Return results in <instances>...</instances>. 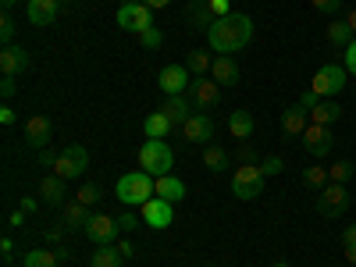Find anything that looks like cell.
<instances>
[{
	"label": "cell",
	"mask_w": 356,
	"mask_h": 267,
	"mask_svg": "<svg viewBox=\"0 0 356 267\" xmlns=\"http://www.w3.org/2000/svg\"><path fill=\"white\" fill-rule=\"evenodd\" d=\"M250 40H253V18H250V15H239V11L218 18V22L211 25V33H207V43H211V50L228 54V57L239 54V50H246Z\"/></svg>",
	"instance_id": "1"
},
{
	"label": "cell",
	"mask_w": 356,
	"mask_h": 267,
	"mask_svg": "<svg viewBox=\"0 0 356 267\" xmlns=\"http://www.w3.org/2000/svg\"><path fill=\"white\" fill-rule=\"evenodd\" d=\"M114 196L122 200L125 207H143V203H150V200L157 196V178L146 175L143 168H139V171H129V175L118 178Z\"/></svg>",
	"instance_id": "2"
},
{
	"label": "cell",
	"mask_w": 356,
	"mask_h": 267,
	"mask_svg": "<svg viewBox=\"0 0 356 267\" xmlns=\"http://www.w3.org/2000/svg\"><path fill=\"white\" fill-rule=\"evenodd\" d=\"M139 168H143L146 175H154V178L171 175V168H175L171 146H168L164 139H146V143L139 146Z\"/></svg>",
	"instance_id": "3"
},
{
	"label": "cell",
	"mask_w": 356,
	"mask_h": 267,
	"mask_svg": "<svg viewBox=\"0 0 356 267\" xmlns=\"http://www.w3.org/2000/svg\"><path fill=\"white\" fill-rule=\"evenodd\" d=\"M346 82H349L346 65H321L314 72V79H310V89H314L317 97H324V100H335L342 89H346Z\"/></svg>",
	"instance_id": "4"
},
{
	"label": "cell",
	"mask_w": 356,
	"mask_h": 267,
	"mask_svg": "<svg viewBox=\"0 0 356 267\" xmlns=\"http://www.w3.org/2000/svg\"><path fill=\"white\" fill-rule=\"evenodd\" d=\"M264 178L267 175L260 171V164H239L232 175V196L235 200H257L264 193Z\"/></svg>",
	"instance_id": "5"
},
{
	"label": "cell",
	"mask_w": 356,
	"mask_h": 267,
	"mask_svg": "<svg viewBox=\"0 0 356 267\" xmlns=\"http://www.w3.org/2000/svg\"><path fill=\"white\" fill-rule=\"evenodd\" d=\"M317 214L321 218H328V221H339L346 214V207H349V189L339 186V182H328L321 193H317Z\"/></svg>",
	"instance_id": "6"
},
{
	"label": "cell",
	"mask_w": 356,
	"mask_h": 267,
	"mask_svg": "<svg viewBox=\"0 0 356 267\" xmlns=\"http://www.w3.org/2000/svg\"><path fill=\"white\" fill-rule=\"evenodd\" d=\"M114 22L125 29V33H146V29H154V8H146L143 0H136V4H122L114 15Z\"/></svg>",
	"instance_id": "7"
},
{
	"label": "cell",
	"mask_w": 356,
	"mask_h": 267,
	"mask_svg": "<svg viewBox=\"0 0 356 267\" xmlns=\"http://www.w3.org/2000/svg\"><path fill=\"white\" fill-rule=\"evenodd\" d=\"M86 168H89V154H86V146L72 143V146H65V150H61V157H57V164H54L50 171H54V175H61L65 182H68V178H79Z\"/></svg>",
	"instance_id": "8"
},
{
	"label": "cell",
	"mask_w": 356,
	"mask_h": 267,
	"mask_svg": "<svg viewBox=\"0 0 356 267\" xmlns=\"http://www.w3.org/2000/svg\"><path fill=\"white\" fill-rule=\"evenodd\" d=\"M303 139V150L310 154V157H328L332 154V146H335V132L328 129V125H307V132L300 136Z\"/></svg>",
	"instance_id": "9"
},
{
	"label": "cell",
	"mask_w": 356,
	"mask_h": 267,
	"mask_svg": "<svg viewBox=\"0 0 356 267\" xmlns=\"http://www.w3.org/2000/svg\"><path fill=\"white\" fill-rule=\"evenodd\" d=\"M157 86H161L164 97H178V93H186V89L193 86V72L186 65H168V68H161Z\"/></svg>",
	"instance_id": "10"
},
{
	"label": "cell",
	"mask_w": 356,
	"mask_h": 267,
	"mask_svg": "<svg viewBox=\"0 0 356 267\" xmlns=\"http://www.w3.org/2000/svg\"><path fill=\"white\" fill-rule=\"evenodd\" d=\"M211 136H214V118L207 111H193V118L182 125V139L193 143V146H207Z\"/></svg>",
	"instance_id": "11"
},
{
	"label": "cell",
	"mask_w": 356,
	"mask_h": 267,
	"mask_svg": "<svg viewBox=\"0 0 356 267\" xmlns=\"http://www.w3.org/2000/svg\"><path fill=\"white\" fill-rule=\"evenodd\" d=\"M189 100H193V107H200V111H211V107H218L221 104V86L214 82V79H193V86H189Z\"/></svg>",
	"instance_id": "12"
},
{
	"label": "cell",
	"mask_w": 356,
	"mask_h": 267,
	"mask_svg": "<svg viewBox=\"0 0 356 267\" xmlns=\"http://www.w3.org/2000/svg\"><path fill=\"white\" fill-rule=\"evenodd\" d=\"M86 235L93 246H114V239L122 232H118V218H107V214H93V221L86 225Z\"/></svg>",
	"instance_id": "13"
},
{
	"label": "cell",
	"mask_w": 356,
	"mask_h": 267,
	"mask_svg": "<svg viewBox=\"0 0 356 267\" xmlns=\"http://www.w3.org/2000/svg\"><path fill=\"white\" fill-rule=\"evenodd\" d=\"M25 146H33V150H43V146H50L54 139V125H50V118L47 114H33L25 122Z\"/></svg>",
	"instance_id": "14"
},
{
	"label": "cell",
	"mask_w": 356,
	"mask_h": 267,
	"mask_svg": "<svg viewBox=\"0 0 356 267\" xmlns=\"http://www.w3.org/2000/svg\"><path fill=\"white\" fill-rule=\"evenodd\" d=\"M171 207H175V203L154 196L150 203H143V207H139V218L150 225V228H168V225L175 221V211H171Z\"/></svg>",
	"instance_id": "15"
},
{
	"label": "cell",
	"mask_w": 356,
	"mask_h": 267,
	"mask_svg": "<svg viewBox=\"0 0 356 267\" xmlns=\"http://www.w3.org/2000/svg\"><path fill=\"white\" fill-rule=\"evenodd\" d=\"M307 125H310V111H303L300 104H292V107L282 111V132H285V139H300L307 132Z\"/></svg>",
	"instance_id": "16"
},
{
	"label": "cell",
	"mask_w": 356,
	"mask_h": 267,
	"mask_svg": "<svg viewBox=\"0 0 356 267\" xmlns=\"http://www.w3.org/2000/svg\"><path fill=\"white\" fill-rule=\"evenodd\" d=\"M186 18H189L193 33H211V25L218 22L214 11H211V0H193V4L186 8Z\"/></svg>",
	"instance_id": "17"
},
{
	"label": "cell",
	"mask_w": 356,
	"mask_h": 267,
	"mask_svg": "<svg viewBox=\"0 0 356 267\" xmlns=\"http://www.w3.org/2000/svg\"><path fill=\"white\" fill-rule=\"evenodd\" d=\"M61 221H65V228L68 232H86V225L93 221V207H86V203H65V211H61Z\"/></svg>",
	"instance_id": "18"
},
{
	"label": "cell",
	"mask_w": 356,
	"mask_h": 267,
	"mask_svg": "<svg viewBox=\"0 0 356 267\" xmlns=\"http://www.w3.org/2000/svg\"><path fill=\"white\" fill-rule=\"evenodd\" d=\"M211 79H214L218 86L228 89V86L239 82V65H235L228 54H218V57H214V65H211Z\"/></svg>",
	"instance_id": "19"
},
{
	"label": "cell",
	"mask_w": 356,
	"mask_h": 267,
	"mask_svg": "<svg viewBox=\"0 0 356 267\" xmlns=\"http://www.w3.org/2000/svg\"><path fill=\"white\" fill-rule=\"evenodd\" d=\"M25 68H29V54H25L18 43H11V47L0 50V72H4V75H22Z\"/></svg>",
	"instance_id": "20"
},
{
	"label": "cell",
	"mask_w": 356,
	"mask_h": 267,
	"mask_svg": "<svg viewBox=\"0 0 356 267\" xmlns=\"http://www.w3.org/2000/svg\"><path fill=\"white\" fill-rule=\"evenodd\" d=\"M161 111L171 118V125H186L189 118H193V100H189L186 93H178V97H168Z\"/></svg>",
	"instance_id": "21"
},
{
	"label": "cell",
	"mask_w": 356,
	"mask_h": 267,
	"mask_svg": "<svg viewBox=\"0 0 356 267\" xmlns=\"http://www.w3.org/2000/svg\"><path fill=\"white\" fill-rule=\"evenodd\" d=\"M253 129H257V122H253V114L250 111H232L228 114V132L239 139V143H250V136H253Z\"/></svg>",
	"instance_id": "22"
},
{
	"label": "cell",
	"mask_w": 356,
	"mask_h": 267,
	"mask_svg": "<svg viewBox=\"0 0 356 267\" xmlns=\"http://www.w3.org/2000/svg\"><path fill=\"white\" fill-rule=\"evenodd\" d=\"M25 18L33 25H50L57 18V0H29V4H25Z\"/></svg>",
	"instance_id": "23"
},
{
	"label": "cell",
	"mask_w": 356,
	"mask_h": 267,
	"mask_svg": "<svg viewBox=\"0 0 356 267\" xmlns=\"http://www.w3.org/2000/svg\"><path fill=\"white\" fill-rule=\"evenodd\" d=\"M40 200L50 207H61L65 203V178L61 175H47L40 182Z\"/></svg>",
	"instance_id": "24"
},
{
	"label": "cell",
	"mask_w": 356,
	"mask_h": 267,
	"mask_svg": "<svg viewBox=\"0 0 356 267\" xmlns=\"http://www.w3.org/2000/svg\"><path fill=\"white\" fill-rule=\"evenodd\" d=\"M339 118H342V107H339L335 100H321V104L310 111V122H314V125H328V129H332Z\"/></svg>",
	"instance_id": "25"
},
{
	"label": "cell",
	"mask_w": 356,
	"mask_h": 267,
	"mask_svg": "<svg viewBox=\"0 0 356 267\" xmlns=\"http://www.w3.org/2000/svg\"><path fill=\"white\" fill-rule=\"evenodd\" d=\"M171 129H175V125H171V118H168L164 111L150 114V118H146V122H143V136H146V139H164V136H168Z\"/></svg>",
	"instance_id": "26"
},
{
	"label": "cell",
	"mask_w": 356,
	"mask_h": 267,
	"mask_svg": "<svg viewBox=\"0 0 356 267\" xmlns=\"http://www.w3.org/2000/svg\"><path fill=\"white\" fill-rule=\"evenodd\" d=\"M157 196L168 200V203H178L186 196V182H182V178H175V175H164V178H157Z\"/></svg>",
	"instance_id": "27"
},
{
	"label": "cell",
	"mask_w": 356,
	"mask_h": 267,
	"mask_svg": "<svg viewBox=\"0 0 356 267\" xmlns=\"http://www.w3.org/2000/svg\"><path fill=\"white\" fill-rule=\"evenodd\" d=\"M57 264H61L57 250H29L22 257V267H57Z\"/></svg>",
	"instance_id": "28"
},
{
	"label": "cell",
	"mask_w": 356,
	"mask_h": 267,
	"mask_svg": "<svg viewBox=\"0 0 356 267\" xmlns=\"http://www.w3.org/2000/svg\"><path fill=\"white\" fill-rule=\"evenodd\" d=\"M324 36H328V43H335V47H349L353 43V29H349L346 18H335V22H328Z\"/></svg>",
	"instance_id": "29"
},
{
	"label": "cell",
	"mask_w": 356,
	"mask_h": 267,
	"mask_svg": "<svg viewBox=\"0 0 356 267\" xmlns=\"http://www.w3.org/2000/svg\"><path fill=\"white\" fill-rule=\"evenodd\" d=\"M203 168L207 171H225L228 168V150H221L218 143H207L203 146Z\"/></svg>",
	"instance_id": "30"
},
{
	"label": "cell",
	"mask_w": 356,
	"mask_h": 267,
	"mask_svg": "<svg viewBox=\"0 0 356 267\" xmlns=\"http://www.w3.org/2000/svg\"><path fill=\"white\" fill-rule=\"evenodd\" d=\"M328 182H332V178H328V168H321V164H310V168L303 171V186H307L314 196H317L324 186H328Z\"/></svg>",
	"instance_id": "31"
},
{
	"label": "cell",
	"mask_w": 356,
	"mask_h": 267,
	"mask_svg": "<svg viewBox=\"0 0 356 267\" xmlns=\"http://www.w3.org/2000/svg\"><path fill=\"white\" fill-rule=\"evenodd\" d=\"M122 264H125V257L118 253V246H100L93 253V260H89V267H122Z\"/></svg>",
	"instance_id": "32"
},
{
	"label": "cell",
	"mask_w": 356,
	"mask_h": 267,
	"mask_svg": "<svg viewBox=\"0 0 356 267\" xmlns=\"http://www.w3.org/2000/svg\"><path fill=\"white\" fill-rule=\"evenodd\" d=\"M211 54H207V50H189V57H186V68L193 72V79H200V75H207V72H211Z\"/></svg>",
	"instance_id": "33"
},
{
	"label": "cell",
	"mask_w": 356,
	"mask_h": 267,
	"mask_svg": "<svg viewBox=\"0 0 356 267\" xmlns=\"http://www.w3.org/2000/svg\"><path fill=\"white\" fill-rule=\"evenodd\" d=\"M353 175H356V164H353V161H335V164L328 168V178H332V182H339V186H346Z\"/></svg>",
	"instance_id": "34"
},
{
	"label": "cell",
	"mask_w": 356,
	"mask_h": 267,
	"mask_svg": "<svg viewBox=\"0 0 356 267\" xmlns=\"http://www.w3.org/2000/svg\"><path fill=\"white\" fill-rule=\"evenodd\" d=\"M136 40H139V43H143L146 50H154V47H164V33H161L157 25H154V29H146V33H139Z\"/></svg>",
	"instance_id": "35"
},
{
	"label": "cell",
	"mask_w": 356,
	"mask_h": 267,
	"mask_svg": "<svg viewBox=\"0 0 356 267\" xmlns=\"http://www.w3.org/2000/svg\"><path fill=\"white\" fill-rule=\"evenodd\" d=\"M310 4H314V11L328 15V18H335V15L342 11V0H310Z\"/></svg>",
	"instance_id": "36"
},
{
	"label": "cell",
	"mask_w": 356,
	"mask_h": 267,
	"mask_svg": "<svg viewBox=\"0 0 356 267\" xmlns=\"http://www.w3.org/2000/svg\"><path fill=\"white\" fill-rule=\"evenodd\" d=\"M100 196H104V193H100V186H82L75 200H79V203H86V207H93V203H97Z\"/></svg>",
	"instance_id": "37"
},
{
	"label": "cell",
	"mask_w": 356,
	"mask_h": 267,
	"mask_svg": "<svg viewBox=\"0 0 356 267\" xmlns=\"http://www.w3.org/2000/svg\"><path fill=\"white\" fill-rule=\"evenodd\" d=\"M0 43H4V47H11L15 43V22L4 15V18H0Z\"/></svg>",
	"instance_id": "38"
},
{
	"label": "cell",
	"mask_w": 356,
	"mask_h": 267,
	"mask_svg": "<svg viewBox=\"0 0 356 267\" xmlns=\"http://www.w3.org/2000/svg\"><path fill=\"white\" fill-rule=\"evenodd\" d=\"M260 171H264V175H282V171H285V161H282V157H267V161L260 164Z\"/></svg>",
	"instance_id": "39"
},
{
	"label": "cell",
	"mask_w": 356,
	"mask_h": 267,
	"mask_svg": "<svg viewBox=\"0 0 356 267\" xmlns=\"http://www.w3.org/2000/svg\"><path fill=\"white\" fill-rule=\"evenodd\" d=\"M139 221H143V218H136L132 211H129V214H118V232H122V235H125V232H132V228H136Z\"/></svg>",
	"instance_id": "40"
},
{
	"label": "cell",
	"mask_w": 356,
	"mask_h": 267,
	"mask_svg": "<svg viewBox=\"0 0 356 267\" xmlns=\"http://www.w3.org/2000/svg\"><path fill=\"white\" fill-rule=\"evenodd\" d=\"M296 104H300L303 111H314V107L321 104V97L314 93V89H303V93H300V100H296Z\"/></svg>",
	"instance_id": "41"
},
{
	"label": "cell",
	"mask_w": 356,
	"mask_h": 267,
	"mask_svg": "<svg viewBox=\"0 0 356 267\" xmlns=\"http://www.w3.org/2000/svg\"><path fill=\"white\" fill-rule=\"evenodd\" d=\"M342 65H346L349 75H356V36H353V43L346 47V61H342Z\"/></svg>",
	"instance_id": "42"
},
{
	"label": "cell",
	"mask_w": 356,
	"mask_h": 267,
	"mask_svg": "<svg viewBox=\"0 0 356 267\" xmlns=\"http://www.w3.org/2000/svg\"><path fill=\"white\" fill-rule=\"evenodd\" d=\"M211 11H214V18H225V15H232V4L228 0H211Z\"/></svg>",
	"instance_id": "43"
},
{
	"label": "cell",
	"mask_w": 356,
	"mask_h": 267,
	"mask_svg": "<svg viewBox=\"0 0 356 267\" xmlns=\"http://www.w3.org/2000/svg\"><path fill=\"white\" fill-rule=\"evenodd\" d=\"M239 161H243V164H257V150H253V143H243Z\"/></svg>",
	"instance_id": "44"
},
{
	"label": "cell",
	"mask_w": 356,
	"mask_h": 267,
	"mask_svg": "<svg viewBox=\"0 0 356 267\" xmlns=\"http://www.w3.org/2000/svg\"><path fill=\"white\" fill-rule=\"evenodd\" d=\"M15 89H18L15 75H4V82H0V93H4V97H15Z\"/></svg>",
	"instance_id": "45"
},
{
	"label": "cell",
	"mask_w": 356,
	"mask_h": 267,
	"mask_svg": "<svg viewBox=\"0 0 356 267\" xmlns=\"http://www.w3.org/2000/svg\"><path fill=\"white\" fill-rule=\"evenodd\" d=\"M0 257H4V260H11V257H15V243L8 239V235L0 239Z\"/></svg>",
	"instance_id": "46"
},
{
	"label": "cell",
	"mask_w": 356,
	"mask_h": 267,
	"mask_svg": "<svg viewBox=\"0 0 356 267\" xmlns=\"http://www.w3.org/2000/svg\"><path fill=\"white\" fill-rule=\"evenodd\" d=\"M342 246H356V225H346V232H342Z\"/></svg>",
	"instance_id": "47"
},
{
	"label": "cell",
	"mask_w": 356,
	"mask_h": 267,
	"mask_svg": "<svg viewBox=\"0 0 356 267\" xmlns=\"http://www.w3.org/2000/svg\"><path fill=\"white\" fill-rule=\"evenodd\" d=\"M0 125H15V111L11 107H0Z\"/></svg>",
	"instance_id": "48"
},
{
	"label": "cell",
	"mask_w": 356,
	"mask_h": 267,
	"mask_svg": "<svg viewBox=\"0 0 356 267\" xmlns=\"http://www.w3.org/2000/svg\"><path fill=\"white\" fill-rule=\"evenodd\" d=\"M118 253H122L125 260H132V257H136V246H132V243H118Z\"/></svg>",
	"instance_id": "49"
},
{
	"label": "cell",
	"mask_w": 356,
	"mask_h": 267,
	"mask_svg": "<svg viewBox=\"0 0 356 267\" xmlns=\"http://www.w3.org/2000/svg\"><path fill=\"white\" fill-rule=\"evenodd\" d=\"M22 221H25V211H15V214L8 218V225H11V228H22Z\"/></svg>",
	"instance_id": "50"
},
{
	"label": "cell",
	"mask_w": 356,
	"mask_h": 267,
	"mask_svg": "<svg viewBox=\"0 0 356 267\" xmlns=\"http://www.w3.org/2000/svg\"><path fill=\"white\" fill-rule=\"evenodd\" d=\"M36 207H40V203H36L33 196H25V200H22V211H25V214H33V211H36Z\"/></svg>",
	"instance_id": "51"
},
{
	"label": "cell",
	"mask_w": 356,
	"mask_h": 267,
	"mask_svg": "<svg viewBox=\"0 0 356 267\" xmlns=\"http://www.w3.org/2000/svg\"><path fill=\"white\" fill-rule=\"evenodd\" d=\"M143 4H146V8H154V11H157V8H168V4H171V0H143Z\"/></svg>",
	"instance_id": "52"
},
{
	"label": "cell",
	"mask_w": 356,
	"mask_h": 267,
	"mask_svg": "<svg viewBox=\"0 0 356 267\" xmlns=\"http://www.w3.org/2000/svg\"><path fill=\"white\" fill-rule=\"evenodd\" d=\"M342 250H346V260L356 267V246H342Z\"/></svg>",
	"instance_id": "53"
},
{
	"label": "cell",
	"mask_w": 356,
	"mask_h": 267,
	"mask_svg": "<svg viewBox=\"0 0 356 267\" xmlns=\"http://www.w3.org/2000/svg\"><path fill=\"white\" fill-rule=\"evenodd\" d=\"M346 22H349V29H353V36H356V8H353V11L346 15Z\"/></svg>",
	"instance_id": "54"
},
{
	"label": "cell",
	"mask_w": 356,
	"mask_h": 267,
	"mask_svg": "<svg viewBox=\"0 0 356 267\" xmlns=\"http://www.w3.org/2000/svg\"><path fill=\"white\" fill-rule=\"evenodd\" d=\"M0 4H4V11H11V8L18 4V0H0Z\"/></svg>",
	"instance_id": "55"
},
{
	"label": "cell",
	"mask_w": 356,
	"mask_h": 267,
	"mask_svg": "<svg viewBox=\"0 0 356 267\" xmlns=\"http://www.w3.org/2000/svg\"><path fill=\"white\" fill-rule=\"evenodd\" d=\"M275 267H289V264H282V260H278V264H275Z\"/></svg>",
	"instance_id": "56"
},
{
	"label": "cell",
	"mask_w": 356,
	"mask_h": 267,
	"mask_svg": "<svg viewBox=\"0 0 356 267\" xmlns=\"http://www.w3.org/2000/svg\"><path fill=\"white\" fill-rule=\"evenodd\" d=\"M122 4H136V0H122Z\"/></svg>",
	"instance_id": "57"
},
{
	"label": "cell",
	"mask_w": 356,
	"mask_h": 267,
	"mask_svg": "<svg viewBox=\"0 0 356 267\" xmlns=\"http://www.w3.org/2000/svg\"><path fill=\"white\" fill-rule=\"evenodd\" d=\"M207 267H214V264H207Z\"/></svg>",
	"instance_id": "58"
},
{
	"label": "cell",
	"mask_w": 356,
	"mask_h": 267,
	"mask_svg": "<svg viewBox=\"0 0 356 267\" xmlns=\"http://www.w3.org/2000/svg\"><path fill=\"white\" fill-rule=\"evenodd\" d=\"M25 4H29V0H25Z\"/></svg>",
	"instance_id": "59"
}]
</instances>
